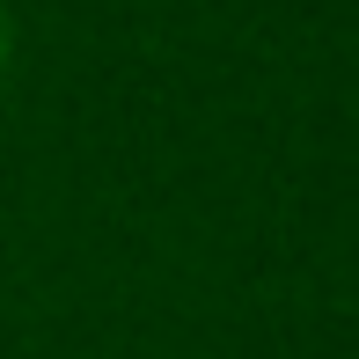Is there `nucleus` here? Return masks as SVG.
<instances>
[{"instance_id":"nucleus-1","label":"nucleus","mask_w":359,"mask_h":359,"mask_svg":"<svg viewBox=\"0 0 359 359\" xmlns=\"http://www.w3.org/2000/svg\"><path fill=\"white\" fill-rule=\"evenodd\" d=\"M0 74H8V8H0Z\"/></svg>"}]
</instances>
